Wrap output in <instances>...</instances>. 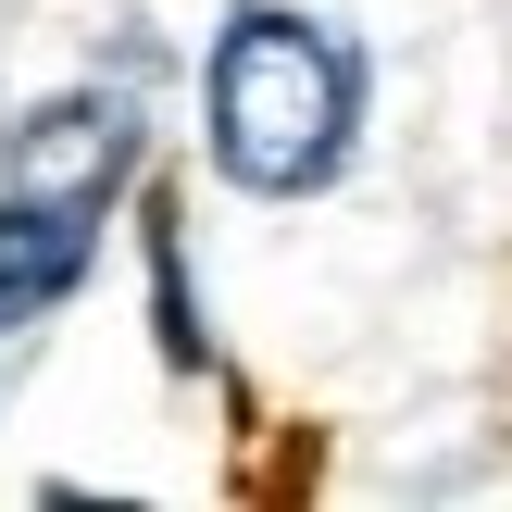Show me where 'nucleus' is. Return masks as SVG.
Listing matches in <instances>:
<instances>
[{"label": "nucleus", "instance_id": "nucleus-1", "mask_svg": "<svg viewBox=\"0 0 512 512\" xmlns=\"http://www.w3.org/2000/svg\"><path fill=\"white\" fill-rule=\"evenodd\" d=\"M350 125H363V63L313 13L250 0L213 50V163L263 200H300L350 163Z\"/></svg>", "mask_w": 512, "mask_h": 512}, {"label": "nucleus", "instance_id": "nucleus-2", "mask_svg": "<svg viewBox=\"0 0 512 512\" xmlns=\"http://www.w3.org/2000/svg\"><path fill=\"white\" fill-rule=\"evenodd\" d=\"M138 163V113L125 100H50V113L13 125V188L25 200H63V213H100Z\"/></svg>", "mask_w": 512, "mask_h": 512}, {"label": "nucleus", "instance_id": "nucleus-3", "mask_svg": "<svg viewBox=\"0 0 512 512\" xmlns=\"http://www.w3.org/2000/svg\"><path fill=\"white\" fill-rule=\"evenodd\" d=\"M75 275H88V213H63V200H0V338L38 325Z\"/></svg>", "mask_w": 512, "mask_h": 512}]
</instances>
